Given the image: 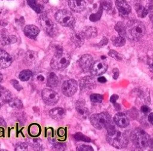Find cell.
Listing matches in <instances>:
<instances>
[{"instance_id": "11a10c76", "label": "cell", "mask_w": 153, "mask_h": 151, "mask_svg": "<svg viewBox=\"0 0 153 151\" xmlns=\"http://www.w3.org/2000/svg\"><path fill=\"white\" fill-rule=\"evenodd\" d=\"M149 18H150L151 21H152V24H153V11L150 13V14H149Z\"/></svg>"}, {"instance_id": "f1b7e54d", "label": "cell", "mask_w": 153, "mask_h": 151, "mask_svg": "<svg viewBox=\"0 0 153 151\" xmlns=\"http://www.w3.org/2000/svg\"><path fill=\"white\" fill-rule=\"evenodd\" d=\"M1 44L4 45L15 43L17 41V38L15 36L8 35L7 34H2L0 38Z\"/></svg>"}, {"instance_id": "b9f144b4", "label": "cell", "mask_w": 153, "mask_h": 151, "mask_svg": "<svg viewBox=\"0 0 153 151\" xmlns=\"http://www.w3.org/2000/svg\"><path fill=\"white\" fill-rule=\"evenodd\" d=\"M76 150L79 151H93V149L91 146L80 144L77 146Z\"/></svg>"}, {"instance_id": "5b68a950", "label": "cell", "mask_w": 153, "mask_h": 151, "mask_svg": "<svg viewBox=\"0 0 153 151\" xmlns=\"http://www.w3.org/2000/svg\"><path fill=\"white\" fill-rule=\"evenodd\" d=\"M91 125L98 130H101L112 121L110 115L107 112H101L92 115L90 118Z\"/></svg>"}, {"instance_id": "f35d334b", "label": "cell", "mask_w": 153, "mask_h": 151, "mask_svg": "<svg viewBox=\"0 0 153 151\" xmlns=\"http://www.w3.org/2000/svg\"><path fill=\"white\" fill-rule=\"evenodd\" d=\"M90 100L93 103H101L103 101V95L99 94H91L90 96Z\"/></svg>"}, {"instance_id": "2e32d148", "label": "cell", "mask_w": 153, "mask_h": 151, "mask_svg": "<svg viewBox=\"0 0 153 151\" xmlns=\"http://www.w3.org/2000/svg\"><path fill=\"white\" fill-rule=\"evenodd\" d=\"M114 121L118 127L121 128L127 127L130 122L128 117L122 112H118L115 114L114 117Z\"/></svg>"}, {"instance_id": "603a6c76", "label": "cell", "mask_w": 153, "mask_h": 151, "mask_svg": "<svg viewBox=\"0 0 153 151\" xmlns=\"http://www.w3.org/2000/svg\"><path fill=\"white\" fill-rule=\"evenodd\" d=\"M81 32L85 38H93L97 35V30L94 26H85L82 28Z\"/></svg>"}, {"instance_id": "816d5d0a", "label": "cell", "mask_w": 153, "mask_h": 151, "mask_svg": "<svg viewBox=\"0 0 153 151\" xmlns=\"http://www.w3.org/2000/svg\"><path fill=\"white\" fill-rule=\"evenodd\" d=\"M7 126V124L5 122V121L2 119L0 118V127H5Z\"/></svg>"}, {"instance_id": "8fae6325", "label": "cell", "mask_w": 153, "mask_h": 151, "mask_svg": "<svg viewBox=\"0 0 153 151\" xmlns=\"http://www.w3.org/2000/svg\"><path fill=\"white\" fill-rule=\"evenodd\" d=\"M108 69L106 62L102 60H97L92 64L90 72L93 76H99L104 73Z\"/></svg>"}, {"instance_id": "4dcf8cb0", "label": "cell", "mask_w": 153, "mask_h": 151, "mask_svg": "<svg viewBox=\"0 0 153 151\" xmlns=\"http://www.w3.org/2000/svg\"><path fill=\"white\" fill-rule=\"evenodd\" d=\"M111 41L112 44L117 47H120L125 45L126 44V39L124 36H112L111 38Z\"/></svg>"}, {"instance_id": "f546056e", "label": "cell", "mask_w": 153, "mask_h": 151, "mask_svg": "<svg viewBox=\"0 0 153 151\" xmlns=\"http://www.w3.org/2000/svg\"><path fill=\"white\" fill-rule=\"evenodd\" d=\"M38 0H27V4L37 13H42L44 10V6L37 3Z\"/></svg>"}, {"instance_id": "ba28073f", "label": "cell", "mask_w": 153, "mask_h": 151, "mask_svg": "<svg viewBox=\"0 0 153 151\" xmlns=\"http://www.w3.org/2000/svg\"><path fill=\"white\" fill-rule=\"evenodd\" d=\"M55 19L61 25L65 27L72 26L75 21L72 14L66 10H60L55 14Z\"/></svg>"}, {"instance_id": "681fc988", "label": "cell", "mask_w": 153, "mask_h": 151, "mask_svg": "<svg viewBox=\"0 0 153 151\" xmlns=\"http://www.w3.org/2000/svg\"><path fill=\"white\" fill-rule=\"evenodd\" d=\"M148 119V121L150 122V124L153 125V112H151L149 113Z\"/></svg>"}, {"instance_id": "d6a6232c", "label": "cell", "mask_w": 153, "mask_h": 151, "mask_svg": "<svg viewBox=\"0 0 153 151\" xmlns=\"http://www.w3.org/2000/svg\"><path fill=\"white\" fill-rule=\"evenodd\" d=\"M115 30L118 33L120 36H126V26L124 24L121 22L119 21L115 25Z\"/></svg>"}, {"instance_id": "836d02e7", "label": "cell", "mask_w": 153, "mask_h": 151, "mask_svg": "<svg viewBox=\"0 0 153 151\" xmlns=\"http://www.w3.org/2000/svg\"><path fill=\"white\" fill-rule=\"evenodd\" d=\"M33 73L31 70L29 69H25L19 73V78L22 81H28L32 76Z\"/></svg>"}, {"instance_id": "277c9868", "label": "cell", "mask_w": 153, "mask_h": 151, "mask_svg": "<svg viewBox=\"0 0 153 151\" xmlns=\"http://www.w3.org/2000/svg\"><path fill=\"white\" fill-rule=\"evenodd\" d=\"M70 61L71 57L68 54L63 51L56 53L51 61L50 65L55 70H62L69 64Z\"/></svg>"}, {"instance_id": "ab89813d", "label": "cell", "mask_w": 153, "mask_h": 151, "mask_svg": "<svg viewBox=\"0 0 153 151\" xmlns=\"http://www.w3.org/2000/svg\"><path fill=\"white\" fill-rule=\"evenodd\" d=\"M108 54L110 57H112V58H115V60H118V61L121 60L123 59L122 56H121L120 54H119L118 52H117L116 51L113 50H109V51L108 52Z\"/></svg>"}, {"instance_id": "f907efd6", "label": "cell", "mask_w": 153, "mask_h": 151, "mask_svg": "<svg viewBox=\"0 0 153 151\" xmlns=\"http://www.w3.org/2000/svg\"><path fill=\"white\" fill-rule=\"evenodd\" d=\"M106 81V79L104 76H100L97 78V81L100 83H105Z\"/></svg>"}, {"instance_id": "ffe728a7", "label": "cell", "mask_w": 153, "mask_h": 151, "mask_svg": "<svg viewBox=\"0 0 153 151\" xmlns=\"http://www.w3.org/2000/svg\"><path fill=\"white\" fill-rule=\"evenodd\" d=\"M66 110L62 107H55L50 110L49 115L50 117L56 121H59L66 116Z\"/></svg>"}, {"instance_id": "5bb4252c", "label": "cell", "mask_w": 153, "mask_h": 151, "mask_svg": "<svg viewBox=\"0 0 153 151\" xmlns=\"http://www.w3.org/2000/svg\"><path fill=\"white\" fill-rule=\"evenodd\" d=\"M94 79L89 76H85L79 80V86L81 90L93 89L96 87Z\"/></svg>"}, {"instance_id": "e575fe53", "label": "cell", "mask_w": 153, "mask_h": 151, "mask_svg": "<svg viewBox=\"0 0 153 151\" xmlns=\"http://www.w3.org/2000/svg\"><path fill=\"white\" fill-rule=\"evenodd\" d=\"M74 137L76 140L78 141H84V142H90L91 141V139L90 138H89L88 137L84 135L81 132H76L74 135Z\"/></svg>"}, {"instance_id": "60d3db41", "label": "cell", "mask_w": 153, "mask_h": 151, "mask_svg": "<svg viewBox=\"0 0 153 151\" xmlns=\"http://www.w3.org/2000/svg\"><path fill=\"white\" fill-rule=\"evenodd\" d=\"M28 145L25 143H17L15 146V150L16 151H25L28 149Z\"/></svg>"}, {"instance_id": "680465c9", "label": "cell", "mask_w": 153, "mask_h": 151, "mask_svg": "<svg viewBox=\"0 0 153 151\" xmlns=\"http://www.w3.org/2000/svg\"><path fill=\"white\" fill-rule=\"evenodd\" d=\"M48 1V0H42V2H43L44 3H47Z\"/></svg>"}, {"instance_id": "ee69618b", "label": "cell", "mask_w": 153, "mask_h": 151, "mask_svg": "<svg viewBox=\"0 0 153 151\" xmlns=\"http://www.w3.org/2000/svg\"><path fill=\"white\" fill-rule=\"evenodd\" d=\"M151 110V109L149 108V107H148L146 105H143L141 106L140 107V111L143 114H147Z\"/></svg>"}, {"instance_id": "484cf974", "label": "cell", "mask_w": 153, "mask_h": 151, "mask_svg": "<svg viewBox=\"0 0 153 151\" xmlns=\"http://www.w3.org/2000/svg\"><path fill=\"white\" fill-rule=\"evenodd\" d=\"M41 132V127L37 124H32L28 127V133L33 137H36L39 135Z\"/></svg>"}, {"instance_id": "d6986e66", "label": "cell", "mask_w": 153, "mask_h": 151, "mask_svg": "<svg viewBox=\"0 0 153 151\" xmlns=\"http://www.w3.org/2000/svg\"><path fill=\"white\" fill-rule=\"evenodd\" d=\"M24 33L29 38L35 39L38 35L40 30L39 28L33 24H29L25 27Z\"/></svg>"}, {"instance_id": "52a82bcc", "label": "cell", "mask_w": 153, "mask_h": 151, "mask_svg": "<svg viewBox=\"0 0 153 151\" xmlns=\"http://www.w3.org/2000/svg\"><path fill=\"white\" fill-rule=\"evenodd\" d=\"M153 0H135L133 4L134 8L140 18H144L152 9Z\"/></svg>"}, {"instance_id": "94428289", "label": "cell", "mask_w": 153, "mask_h": 151, "mask_svg": "<svg viewBox=\"0 0 153 151\" xmlns=\"http://www.w3.org/2000/svg\"><path fill=\"white\" fill-rule=\"evenodd\" d=\"M0 148H1V144H0Z\"/></svg>"}, {"instance_id": "f6af8a7d", "label": "cell", "mask_w": 153, "mask_h": 151, "mask_svg": "<svg viewBox=\"0 0 153 151\" xmlns=\"http://www.w3.org/2000/svg\"><path fill=\"white\" fill-rule=\"evenodd\" d=\"M108 42V41L107 39V38L106 37H103L101 39V41H100V42L98 44V45L100 47H103L105 45H106Z\"/></svg>"}, {"instance_id": "d4e9b609", "label": "cell", "mask_w": 153, "mask_h": 151, "mask_svg": "<svg viewBox=\"0 0 153 151\" xmlns=\"http://www.w3.org/2000/svg\"><path fill=\"white\" fill-rule=\"evenodd\" d=\"M47 75L48 73H46L43 71H38L36 72L34 74H32L33 79L39 84H44L47 81Z\"/></svg>"}, {"instance_id": "d590c367", "label": "cell", "mask_w": 153, "mask_h": 151, "mask_svg": "<svg viewBox=\"0 0 153 151\" xmlns=\"http://www.w3.org/2000/svg\"><path fill=\"white\" fill-rule=\"evenodd\" d=\"M53 149L54 150H65L66 148V146L64 143L56 142L55 140L52 143Z\"/></svg>"}, {"instance_id": "6f0895ef", "label": "cell", "mask_w": 153, "mask_h": 151, "mask_svg": "<svg viewBox=\"0 0 153 151\" xmlns=\"http://www.w3.org/2000/svg\"><path fill=\"white\" fill-rule=\"evenodd\" d=\"M2 79H3V76H2V74L0 72V83L2 82Z\"/></svg>"}, {"instance_id": "9a60e30c", "label": "cell", "mask_w": 153, "mask_h": 151, "mask_svg": "<svg viewBox=\"0 0 153 151\" xmlns=\"http://www.w3.org/2000/svg\"><path fill=\"white\" fill-rule=\"evenodd\" d=\"M75 109L78 115L82 119H87L90 114L88 109L85 106V102L82 100H78L76 102Z\"/></svg>"}, {"instance_id": "9f6ffc18", "label": "cell", "mask_w": 153, "mask_h": 151, "mask_svg": "<svg viewBox=\"0 0 153 151\" xmlns=\"http://www.w3.org/2000/svg\"><path fill=\"white\" fill-rule=\"evenodd\" d=\"M149 69H150V70L153 73V63L150 64V66H149Z\"/></svg>"}, {"instance_id": "7dc6e473", "label": "cell", "mask_w": 153, "mask_h": 151, "mask_svg": "<svg viewBox=\"0 0 153 151\" xmlns=\"http://www.w3.org/2000/svg\"><path fill=\"white\" fill-rule=\"evenodd\" d=\"M112 73H113V78L114 79H117L119 76V70L117 68H114L112 70Z\"/></svg>"}, {"instance_id": "30bf717a", "label": "cell", "mask_w": 153, "mask_h": 151, "mask_svg": "<svg viewBox=\"0 0 153 151\" xmlns=\"http://www.w3.org/2000/svg\"><path fill=\"white\" fill-rule=\"evenodd\" d=\"M78 89V83L74 79H68L63 82L62 91L67 97H71L75 94Z\"/></svg>"}, {"instance_id": "7a4b0ae2", "label": "cell", "mask_w": 153, "mask_h": 151, "mask_svg": "<svg viewBox=\"0 0 153 151\" xmlns=\"http://www.w3.org/2000/svg\"><path fill=\"white\" fill-rule=\"evenodd\" d=\"M130 139L132 143L139 149H145L149 146L150 137L142 129L137 128L130 134Z\"/></svg>"}, {"instance_id": "bcb514c9", "label": "cell", "mask_w": 153, "mask_h": 151, "mask_svg": "<svg viewBox=\"0 0 153 151\" xmlns=\"http://www.w3.org/2000/svg\"><path fill=\"white\" fill-rule=\"evenodd\" d=\"M57 134L59 137H62L65 136V135L66 134V131L65 130L64 128H60L58 129V130L57 131Z\"/></svg>"}, {"instance_id": "91938a15", "label": "cell", "mask_w": 153, "mask_h": 151, "mask_svg": "<svg viewBox=\"0 0 153 151\" xmlns=\"http://www.w3.org/2000/svg\"><path fill=\"white\" fill-rule=\"evenodd\" d=\"M1 107H2V104H1V103L0 102V110H1Z\"/></svg>"}, {"instance_id": "e0dca14e", "label": "cell", "mask_w": 153, "mask_h": 151, "mask_svg": "<svg viewBox=\"0 0 153 151\" xmlns=\"http://www.w3.org/2000/svg\"><path fill=\"white\" fill-rule=\"evenodd\" d=\"M11 56L5 50L0 49V69H5L12 63Z\"/></svg>"}, {"instance_id": "6da1fadb", "label": "cell", "mask_w": 153, "mask_h": 151, "mask_svg": "<svg viewBox=\"0 0 153 151\" xmlns=\"http://www.w3.org/2000/svg\"><path fill=\"white\" fill-rule=\"evenodd\" d=\"M126 36L131 41H138L146 32L145 27L142 22L137 20H130L126 26Z\"/></svg>"}, {"instance_id": "db71d44e", "label": "cell", "mask_w": 153, "mask_h": 151, "mask_svg": "<svg viewBox=\"0 0 153 151\" xmlns=\"http://www.w3.org/2000/svg\"><path fill=\"white\" fill-rule=\"evenodd\" d=\"M149 146V147H150L152 149H153V138H150Z\"/></svg>"}, {"instance_id": "4fadbf2b", "label": "cell", "mask_w": 153, "mask_h": 151, "mask_svg": "<svg viewBox=\"0 0 153 151\" xmlns=\"http://www.w3.org/2000/svg\"><path fill=\"white\" fill-rule=\"evenodd\" d=\"M115 5L119 14L123 17H127L131 12V7L125 0H116Z\"/></svg>"}, {"instance_id": "8d00e7d4", "label": "cell", "mask_w": 153, "mask_h": 151, "mask_svg": "<svg viewBox=\"0 0 153 151\" xmlns=\"http://www.w3.org/2000/svg\"><path fill=\"white\" fill-rule=\"evenodd\" d=\"M102 11H103V8H102V7L100 5L98 11H97L96 13L92 14L91 15H90V17H89L90 20L91 21H97V20H99L100 19L101 16H102Z\"/></svg>"}, {"instance_id": "7bdbcfd3", "label": "cell", "mask_w": 153, "mask_h": 151, "mask_svg": "<svg viewBox=\"0 0 153 151\" xmlns=\"http://www.w3.org/2000/svg\"><path fill=\"white\" fill-rule=\"evenodd\" d=\"M10 83L13 85V87L18 91H20L23 89V87H22V85L19 84L18 81H17L16 79H11L10 81Z\"/></svg>"}, {"instance_id": "83f0119b", "label": "cell", "mask_w": 153, "mask_h": 151, "mask_svg": "<svg viewBox=\"0 0 153 151\" xmlns=\"http://www.w3.org/2000/svg\"><path fill=\"white\" fill-rule=\"evenodd\" d=\"M38 58V54L33 51H28L25 54V60L27 64L32 65L36 62Z\"/></svg>"}, {"instance_id": "c3c4849f", "label": "cell", "mask_w": 153, "mask_h": 151, "mask_svg": "<svg viewBox=\"0 0 153 151\" xmlns=\"http://www.w3.org/2000/svg\"><path fill=\"white\" fill-rule=\"evenodd\" d=\"M118 98V95L117 94H113L111 95V98H110V101L112 103H114L116 102Z\"/></svg>"}, {"instance_id": "4316f807", "label": "cell", "mask_w": 153, "mask_h": 151, "mask_svg": "<svg viewBox=\"0 0 153 151\" xmlns=\"http://www.w3.org/2000/svg\"><path fill=\"white\" fill-rule=\"evenodd\" d=\"M29 145L31 146L34 149L36 150H43L42 141L39 138L33 137L32 138H29L27 140Z\"/></svg>"}, {"instance_id": "7402d4cb", "label": "cell", "mask_w": 153, "mask_h": 151, "mask_svg": "<svg viewBox=\"0 0 153 151\" xmlns=\"http://www.w3.org/2000/svg\"><path fill=\"white\" fill-rule=\"evenodd\" d=\"M60 82L59 76L54 72H50L47 75V85L49 87H56Z\"/></svg>"}, {"instance_id": "7c38bea8", "label": "cell", "mask_w": 153, "mask_h": 151, "mask_svg": "<svg viewBox=\"0 0 153 151\" xmlns=\"http://www.w3.org/2000/svg\"><path fill=\"white\" fill-rule=\"evenodd\" d=\"M93 64V57L88 54L82 55L78 61L79 66L84 72H87L90 71Z\"/></svg>"}, {"instance_id": "74e56055", "label": "cell", "mask_w": 153, "mask_h": 151, "mask_svg": "<svg viewBox=\"0 0 153 151\" xmlns=\"http://www.w3.org/2000/svg\"><path fill=\"white\" fill-rule=\"evenodd\" d=\"M100 6L102 7L103 10L109 11L112 9V2L111 0H101Z\"/></svg>"}, {"instance_id": "1f68e13d", "label": "cell", "mask_w": 153, "mask_h": 151, "mask_svg": "<svg viewBox=\"0 0 153 151\" xmlns=\"http://www.w3.org/2000/svg\"><path fill=\"white\" fill-rule=\"evenodd\" d=\"M8 103L10 107L14 109H20L23 107L22 101L18 98H16V97L15 98L12 97Z\"/></svg>"}, {"instance_id": "f5cc1de1", "label": "cell", "mask_w": 153, "mask_h": 151, "mask_svg": "<svg viewBox=\"0 0 153 151\" xmlns=\"http://www.w3.org/2000/svg\"><path fill=\"white\" fill-rule=\"evenodd\" d=\"M114 104V108L117 110H120V109H121V107H120V104H118V103H117L116 102L115 103H113Z\"/></svg>"}, {"instance_id": "cb8c5ba5", "label": "cell", "mask_w": 153, "mask_h": 151, "mask_svg": "<svg viewBox=\"0 0 153 151\" xmlns=\"http://www.w3.org/2000/svg\"><path fill=\"white\" fill-rule=\"evenodd\" d=\"M12 98L11 92L6 88L0 85V100L5 103H8Z\"/></svg>"}, {"instance_id": "8992f818", "label": "cell", "mask_w": 153, "mask_h": 151, "mask_svg": "<svg viewBox=\"0 0 153 151\" xmlns=\"http://www.w3.org/2000/svg\"><path fill=\"white\" fill-rule=\"evenodd\" d=\"M39 25L42 29L47 35L54 37L57 32V28L55 24L47 17L46 13H42L39 17L38 20Z\"/></svg>"}, {"instance_id": "44dd1931", "label": "cell", "mask_w": 153, "mask_h": 151, "mask_svg": "<svg viewBox=\"0 0 153 151\" xmlns=\"http://www.w3.org/2000/svg\"><path fill=\"white\" fill-rule=\"evenodd\" d=\"M85 39V38L84 37L81 31L73 33L71 37V41L76 47H81L84 44Z\"/></svg>"}, {"instance_id": "9c48e42d", "label": "cell", "mask_w": 153, "mask_h": 151, "mask_svg": "<svg viewBox=\"0 0 153 151\" xmlns=\"http://www.w3.org/2000/svg\"><path fill=\"white\" fill-rule=\"evenodd\" d=\"M41 95L44 102L48 106H53L56 104L59 100L58 93L50 88L44 89L42 91Z\"/></svg>"}, {"instance_id": "3957f363", "label": "cell", "mask_w": 153, "mask_h": 151, "mask_svg": "<svg viewBox=\"0 0 153 151\" xmlns=\"http://www.w3.org/2000/svg\"><path fill=\"white\" fill-rule=\"evenodd\" d=\"M106 138L109 144L117 149L125 148L128 143L127 135L118 129L112 134H106Z\"/></svg>"}, {"instance_id": "ac0fdd59", "label": "cell", "mask_w": 153, "mask_h": 151, "mask_svg": "<svg viewBox=\"0 0 153 151\" xmlns=\"http://www.w3.org/2000/svg\"><path fill=\"white\" fill-rule=\"evenodd\" d=\"M68 5L71 10L79 13L85 8L86 3L84 0H68Z\"/></svg>"}]
</instances>
